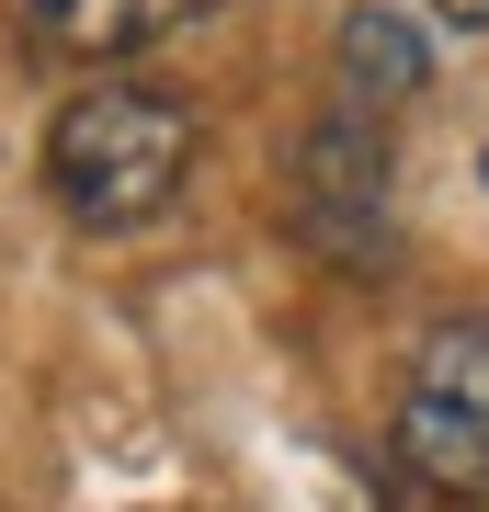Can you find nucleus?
I'll return each mask as SVG.
<instances>
[{
    "instance_id": "f257e3e1",
    "label": "nucleus",
    "mask_w": 489,
    "mask_h": 512,
    "mask_svg": "<svg viewBox=\"0 0 489 512\" xmlns=\"http://www.w3.org/2000/svg\"><path fill=\"white\" fill-rule=\"evenodd\" d=\"M194 171V103L148 92V80H103L46 126V183L80 228H148Z\"/></svg>"
},
{
    "instance_id": "f03ea898",
    "label": "nucleus",
    "mask_w": 489,
    "mask_h": 512,
    "mask_svg": "<svg viewBox=\"0 0 489 512\" xmlns=\"http://www.w3.org/2000/svg\"><path fill=\"white\" fill-rule=\"evenodd\" d=\"M399 467L444 501L489 490V319H444L399 387Z\"/></svg>"
},
{
    "instance_id": "7ed1b4c3",
    "label": "nucleus",
    "mask_w": 489,
    "mask_h": 512,
    "mask_svg": "<svg viewBox=\"0 0 489 512\" xmlns=\"http://www.w3.org/2000/svg\"><path fill=\"white\" fill-rule=\"evenodd\" d=\"M296 217L319 251L387 262V126L376 114H319L296 148Z\"/></svg>"
},
{
    "instance_id": "20e7f679",
    "label": "nucleus",
    "mask_w": 489,
    "mask_h": 512,
    "mask_svg": "<svg viewBox=\"0 0 489 512\" xmlns=\"http://www.w3.org/2000/svg\"><path fill=\"white\" fill-rule=\"evenodd\" d=\"M23 12H35V35L57 57H137V46L182 35V23H205L217 0H23Z\"/></svg>"
},
{
    "instance_id": "39448f33",
    "label": "nucleus",
    "mask_w": 489,
    "mask_h": 512,
    "mask_svg": "<svg viewBox=\"0 0 489 512\" xmlns=\"http://www.w3.org/2000/svg\"><path fill=\"white\" fill-rule=\"evenodd\" d=\"M342 69H353L364 103H399V92H421V80H433V35L364 0V12H342Z\"/></svg>"
},
{
    "instance_id": "423d86ee",
    "label": "nucleus",
    "mask_w": 489,
    "mask_h": 512,
    "mask_svg": "<svg viewBox=\"0 0 489 512\" xmlns=\"http://www.w3.org/2000/svg\"><path fill=\"white\" fill-rule=\"evenodd\" d=\"M444 23H467V35H489V0H433Z\"/></svg>"
},
{
    "instance_id": "0eeeda50",
    "label": "nucleus",
    "mask_w": 489,
    "mask_h": 512,
    "mask_svg": "<svg viewBox=\"0 0 489 512\" xmlns=\"http://www.w3.org/2000/svg\"><path fill=\"white\" fill-rule=\"evenodd\" d=\"M478 171H489V148H478Z\"/></svg>"
}]
</instances>
